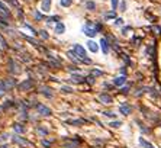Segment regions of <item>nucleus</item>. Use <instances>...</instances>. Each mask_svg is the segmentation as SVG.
Returning <instances> with one entry per match:
<instances>
[{
	"mask_svg": "<svg viewBox=\"0 0 161 148\" xmlns=\"http://www.w3.org/2000/svg\"><path fill=\"white\" fill-rule=\"evenodd\" d=\"M102 29H103V26H102L100 23H94V22H91V20H87L81 31H83L84 35H87L89 38H93V36H96L97 33L100 32Z\"/></svg>",
	"mask_w": 161,
	"mask_h": 148,
	"instance_id": "obj_1",
	"label": "nucleus"
},
{
	"mask_svg": "<svg viewBox=\"0 0 161 148\" xmlns=\"http://www.w3.org/2000/svg\"><path fill=\"white\" fill-rule=\"evenodd\" d=\"M15 86H16V79L15 77H7V79L0 80V96L4 95L6 92L12 90Z\"/></svg>",
	"mask_w": 161,
	"mask_h": 148,
	"instance_id": "obj_2",
	"label": "nucleus"
},
{
	"mask_svg": "<svg viewBox=\"0 0 161 148\" xmlns=\"http://www.w3.org/2000/svg\"><path fill=\"white\" fill-rule=\"evenodd\" d=\"M73 51H74V54L77 55V58H78V60H81V63L91 64V60L87 57V52H86V49L83 48L81 45H78V44H74V45H73Z\"/></svg>",
	"mask_w": 161,
	"mask_h": 148,
	"instance_id": "obj_3",
	"label": "nucleus"
},
{
	"mask_svg": "<svg viewBox=\"0 0 161 148\" xmlns=\"http://www.w3.org/2000/svg\"><path fill=\"white\" fill-rule=\"evenodd\" d=\"M34 87H35V82H34L32 79H26L25 82H22L18 84V89L20 92H28V90H32Z\"/></svg>",
	"mask_w": 161,
	"mask_h": 148,
	"instance_id": "obj_4",
	"label": "nucleus"
},
{
	"mask_svg": "<svg viewBox=\"0 0 161 148\" xmlns=\"http://www.w3.org/2000/svg\"><path fill=\"white\" fill-rule=\"evenodd\" d=\"M35 108H36V110H38V113H39V115H42V116L52 115V110H51L48 106H45V105H41V103H38Z\"/></svg>",
	"mask_w": 161,
	"mask_h": 148,
	"instance_id": "obj_5",
	"label": "nucleus"
},
{
	"mask_svg": "<svg viewBox=\"0 0 161 148\" xmlns=\"http://www.w3.org/2000/svg\"><path fill=\"white\" fill-rule=\"evenodd\" d=\"M39 93H41L42 96H45L47 99H52L54 97L52 89H51V87H48V86H42V87L39 89Z\"/></svg>",
	"mask_w": 161,
	"mask_h": 148,
	"instance_id": "obj_6",
	"label": "nucleus"
},
{
	"mask_svg": "<svg viewBox=\"0 0 161 148\" xmlns=\"http://www.w3.org/2000/svg\"><path fill=\"white\" fill-rule=\"evenodd\" d=\"M9 71L12 73V74H19L20 73V68H19V64L13 60V58H10L9 60Z\"/></svg>",
	"mask_w": 161,
	"mask_h": 148,
	"instance_id": "obj_7",
	"label": "nucleus"
},
{
	"mask_svg": "<svg viewBox=\"0 0 161 148\" xmlns=\"http://www.w3.org/2000/svg\"><path fill=\"white\" fill-rule=\"evenodd\" d=\"M12 141H13L15 144H19V145H25V147H26V145H32V144H31V142H29L26 138H22V136H19V135H15V136L12 138Z\"/></svg>",
	"mask_w": 161,
	"mask_h": 148,
	"instance_id": "obj_8",
	"label": "nucleus"
},
{
	"mask_svg": "<svg viewBox=\"0 0 161 148\" xmlns=\"http://www.w3.org/2000/svg\"><path fill=\"white\" fill-rule=\"evenodd\" d=\"M89 121L87 119H83V118H80V119H70V121H67V123L68 125H73V126H81V125H86Z\"/></svg>",
	"mask_w": 161,
	"mask_h": 148,
	"instance_id": "obj_9",
	"label": "nucleus"
},
{
	"mask_svg": "<svg viewBox=\"0 0 161 148\" xmlns=\"http://www.w3.org/2000/svg\"><path fill=\"white\" fill-rule=\"evenodd\" d=\"M131 110H132V109H131V106H129L126 102H124V103H121V105H119V112H121L122 115H125V116L129 115V113H131Z\"/></svg>",
	"mask_w": 161,
	"mask_h": 148,
	"instance_id": "obj_10",
	"label": "nucleus"
},
{
	"mask_svg": "<svg viewBox=\"0 0 161 148\" xmlns=\"http://www.w3.org/2000/svg\"><path fill=\"white\" fill-rule=\"evenodd\" d=\"M51 3H52V0H42V1H41V10H42L44 13L50 12V9H51Z\"/></svg>",
	"mask_w": 161,
	"mask_h": 148,
	"instance_id": "obj_11",
	"label": "nucleus"
},
{
	"mask_svg": "<svg viewBox=\"0 0 161 148\" xmlns=\"http://www.w3.org/2000/svg\"><path fill=\"white\" fill-rule=\"evenodd\" d=\"M100 47H102L103 54H107V52H109V49H110V42L107 41L106 38H102V39H100Z\"/></svg>",
	"mask_w": 161,
	"mask_h": 148,
	"instance_id": "obj_12",
	"label": "nucleus"
},
{
	"mask_svg": "<svg viewBox=\"0 0 161 148\" xmlns=\"http://www.w3.org/2000/svg\"><path fill=\"white\" fill-rule=\"evenodd\" d=\"M99 100H100L102 103H112V102H113V97H112L110 95H107V93H100V95H99Z\"/></svg>",
	"mask_w": 161,
	"mask_h": 148,
	"instance_id": "obj_13",
	"label": "nucleus"
},
{
	"mask_svg": "<svg viewBox=\"0 0 161 148\" xmlns=\"http://www.w3.org/2000/svg\"><path fill=\"white\" fill-rule=\"evenodd\" d=\"M23 38H25V39H26V41H28L29 44H32L34 47H36V48H39V49H42V51H45V49H44L42 47H41V44H39V42H38L36 39H34V38H31V36H26V35H23Z\"/></svg>",
	"mask_w": 161,
	"mask_h": 148,
	"instance_id": "obj_14",
	"label": "nucleus"
},
{
	"mask_svg": "<svg viewBox=\"0 0 161 148\" xmlns=\"http://www.w3.org/2000/svg\"><path fill=\"white\" fill-rule=\"evenodd\" d=\"M125 83H126V77H125V76H119V77L113 79V84H115V86H119V87H121V86H124Z\"/></svg>",
	"mask_w": 161,
	"mask_h": 148,
	"instance_id": "obj_15",
	"label": "nucleus"
},
{
	"mask_svg": "<svg viewBox=\"0 0 161 148\" xmlns=\"http://www.w3.org/2000/svg\"><path fill=\"white\" fill-rule=\"evenodd\" d=\"M13 105H15V103H13V100H7V102H4V103L0 106V113H1V112H4V110H7L9 108H12Z\"/></svg>",
	"mask_w": 161,
	"mask_h": 148,
	"instance_id": "obj_16",
	"label": "nucleus"
},
{
	"mask_svg": "<svg viewBox=\"0 0 161 148\" xmlns=\"http://www.w3.org/2000/svg\"><path fill=\"white\" fill-rule=\"evenodd\" d=\"M87 47H89V49L91 51V52H97V49H99V45L94 42V41H87Z\"/></svg>",
	"mask_w": 161,
	"mask_h": 148,
	"instance_id": "obj_17",
	"label": "nucleus"
},
{
	"mask_svg": "<svg viewBox=\"0 0 161 148\" xmlns=\"http://www.w3.org/2000/svg\"><path fill=\"white\" fill-rule=\"evenodd\" d=\"M55 32L57 33H64L65 32V25H64L63 22H58V23L55 25Z\"/></svg>",
	"mask_w": 161,
	"mask_h": 148,
	"instance_id": "obj_18",
	"label": "nucleus"
},
{
	"mask_svg": "<svg viewBox=\"0 0 161 148\" xmlns=\"http://www.w3.org/2000/svg\"><path fill=\"white\" fill-rule=\"evenodd\" d=\"M139 145H141L142 148H155L154 145H152V144H151V142H148L147 139H144L142 136L139 138Z\"/></svg>",
	"mask_w": 161,
	"mask_h": 148,
	"instance_id": "obj_19",
	"label": "nucleus"
},
{
	"mask_svg": "<svg viewBox=\"0 0 161 148\" xmlns=\"http://www.w3.org/2000/svg\"><path fill=\"white\" fill-rule=\"evenodd\" d=\"M78 145H80V139H75V141L70 139V141L65 144V148H77Z\"/></svg>",
	"mask_w": 161,
	"mask_h": 148,
	"instance_id": "obj_20",
	"label": "nucleus"
},
{
	"mask_svg": "<svg viewBox=\"0 0 161 148\" xmlns=\"http://www.w3.org/2000/svg\"><path fill=\"white\" fill-rule=\"evenodd\" d=\"M71 79H74L75 83H86V77L84 76H80V74H73Z\"/></svg>",
	"mask_w": 161,
	"mask_h": 148,
	"instance_id": "obj_21",
	"label": "nucleus"
},
{
	"mask_svg": "<svg viewBox=\"0 0 161 148\" xmlns=\"http://www.w3.org/2000/svg\"><path fill=\"white\" fill-rule=\"evenodd\" d=\"M13 131L18 132V134H22V132H25V126L22 123H13Z\"/></svg>",
	"mask_w": 161,
	"mask_h": 148,
	"instance_id": "obj_22",
	"label": "nucleus"
},
{
	"mask_svg": "<svg viewBox=\"0 0 161 148\" xmlns=\"http://www.w3.org/2000/svg\"><path fill=\"white\" fill-rule=\"evenodd\" d=\"M0 10H1V12H4V13H6L7 16L10 17V10L7 9V6H6V4H4L3 1H0Z\"/></svg>",
	"mask_w": 161,
	"mask_h": 148,
	"instance_id": "obj_23",
	"label": "nucleus"
},
{
	"mask_svg": "<svg viewBox=\"0 0 161 148\" xmlns=\"http://www.w3.org/2000/svg\"><path fill=\"white\" fill-rule=\"evenodd\" d=\"M105 19H106V20L116 19V12H115V10H112V12H107V13H105Z\"/></svg>",
	"mask_w": 161,
	"mask_h": 148,
	"instance_id": "obj_24",
	"label": "nucleus"
},
{
	"mask_svg": "<svg viewBox=\"0 0 161 148\" xmlns=\"http://www.w3.org/2000/svg\"><path fill=\"white\" fill-rule=\"evenodd\" d=\"M86 9H89V10H94V9H96V3L91 1V0L86 1Z\"/></svg>",
	"mask_w": 161,
	"mask_h": 148,
	"instance_id": "obj_25",
	"label": "nucleus"
},
{
	"mask_svg": "<svg viewBox=\"0 0 161 148\" xmlns=\"http://www.w3.org/2000/svg\"><path fill=\"white\" fill-rule=\"evenodd\" d=\"M60 4L63 7H70L73 4V0H60Z\"/></svg>",
	"mask_w": 161,
	"mask_h": 148,
	"instance_id": "obj_26",
	"label": "nucleus"
},
{
	"mask_svg": "<svg viewBox=\"0 0 161 148\" xmlns=\"http://www.w3.org/2000/svg\"><path fill=\"white\" fill-rule=\"evenodd\" d=\"M34 17H35L36 20H47V19H45V16H44L41 12H38V10H36L35 13H34Z\"/></svg>",
	"mask_w": 161,
	"mask_h": 148,
	"instance_id": "obj_27",
	"label": "nucleus"
},
{
	"mask_svg": "<svg viewBox=\"0 0 161 148\" xmlns=\"http://www.w3.org/2000/svg\"><path fill=\"white\" fill-rule=\"evenodd\" d=\"M0 48H3V49H7L9 47H7V44H6V39L0 35Z\"/></svg>",
	"mask_w": 161,
	"mask_h": 148,
	"instance_id": "obj_28",
	"label": "nucleus"
},
{
	"mask_svg": "<svg viewBox=\"0 0 161 148\" xmlns=\"http://www.w3.org/2000/svg\"><path fill=\"white\" fill-rule=\"evenodd\" d=\"M91 76L93 77H100V76H103V71H100V70H91Z\"/></svg>",
	"mask_w": 161,
	"mask_h": 148,
	"instance_id": "obj_29",
	"label": "nucleus"
},
{
	"mask_svg": "<svg viewBox=\"0 0 161 148\" xmlns=\"http://www.w3.org/2000/svg\"><path fill=\"white\" fill-rule=\"evenodd\" d=\"M38 132H39L42 136H47V135H48V129H47V128H42V126L38 128Z\"/></svg>",
	"mask_w": 161,
	"mask_h": 148,
	"instance_id": "obj_30",
	"label": "nucleus"
},
{
	"mask_svg": "<svg viewBox=\"0 0 161 148\" xmlns=\"http://www.w3.org/2000/svg\"><path fill=\"white\" fill-rule=\"evenodd\" d=\"M109 125H110L112 128H119V126L122 125V122H121V121H113V122H110Z\"/></svg>",
	"mask_w": 161,
	"mask_h": 148,
	"instance_id": "obj_31",
	"label": "nucleus"
},
{
	"mask_svg": "<svg viewBox=\"0 0 161 148\" xmlns=\"http://www.w3.org/2000/svg\"><path fill=\"white\" fill-rule=\"evenodd\" d=\"M7 1H9V3L12 4V6H15V7H16L18 10H20V4H19L18 0H7Z\"/></svg>",
	"mask_w": 161,
	"mask_h": 148,
	"instance_id": "obj_32",
	"label": "nucleus"
},
{
	"mask_svg": "<svg viewBox=\"0 0 161 148\" xmlns=\"http://www.w3.org/2000/svg\"><path fill=\"white\" fill-rule=\"evenodd\" d=\"M61 92H63V93H73V89L68 87V86H63V87H61Z\"/></svg>",
	"mask_w": 161,
	"mask_h": 148,
	"instance_id": "obj_33",
	"label": "nucleus"
},
{
	"mask_svg": "<svg viewBox=\"0 0 161 148\" xmlns=\"http://www.w3.org/2000/svg\"><path fill=\"white\" fill-rule=\"evenodd\" d=\"M121 12H126V0H121V6H119Z\"/></svg>",
	"mask_w": 161,
	"mask_h": 148,
	"instance_id": "obj_34",
	"label": "nucleus"
},
{
	"mask_svg": "<svg viewBox=\"0 0 161 148\" xmlns=\"http://www.w3.org/2000/svg\"><path fill=\"white\" fill-rule=\"evenodd\" d=\"M58 20H60V16H51V17H47V22L50 23V22H57L58 23Z\"/></svg>",
	"mask_w": 161,
	"mask_h": 148,
	"instance_id": "obj_35",
	"label": "nucleus"
},
{
	"mask_svg": "<svg viewBox=\"0 0 161 148\" xmlns=\"http://www.w3.org/2000/svg\"><path fill=\"white\" fill-rule=\"evenodd\" d=\"M115 25H116V26H122V25H124V19H122V17H116V19H115Z\"/></svg>",
	"mask_w": 161,
	"mask_h": 148,
	"instance_id": "obj_36",
	"label": "nucleus"
},
{
	"mask_svg": "<svg viewBox=\"0 0 161 148\" xmlns=\"http://www.w3.org/2000/svg\"><path fill=\"white\" fill-rule=\"evenodd\" d=\"M102 113H103V115L105 116H107V118H110V119H115V118H116V115H115V113H113V112H102Z\"/></svg>",
	"mask_w": 161,
	"mask_h": 148,
	"instance_id": "obj_37",
	"label": "nucleus"
},
{
	"mask_svg": "<svg viewBox=\"0 0 161 148\" xmlns=\"http://www.w3.org/2000/svg\"><path fill=\"white\" fill-rule=\"evenodd\" d=\"M38 33H39V35H41V36L44 38V39H48V38H50V35L47 33V31H44V29H42V31H39Z\"/></svg>",
	"mask_w": 161,
	"mask_h": 148,
	"instance_id": "obj_38",
	"label": "nucleus"
},
{
	"mask_svg": "<svg viewBox=\"0 0 161 148\" xmlns=\"http://www.w3.org/2000/svg\"><path fill=\"white\" fill-rule=\"evenodd\" d=\"M52 142H54V141H48V139H44V141H42V145H44V147H51V145H52Z\"/></svg>",
	"mask_w": 161,
	"mask_h": 148,
	"instance_id": "obj_39",
	"label": "nucleus"
},
{
	"mask_svg": "<svg viewBox=\"0 0 161 148\" xmlns=\"http://www.w3.org/2000/svg\"><path fill=\"white\" fill-rule=\"evenodd\" d=\"M94 80H96V79H94L91 74H90L89 77H86V83H89V84H93V83H94Z\"/></svg>",
	"mask_w": 161,
	"mask_h": 148,
	"instance_id": "obj_40",
	"label": "nucleus"
},
{
	"mask_svg": "<svg viewBox=\"0 0 161 148\" xmlns=\"http://www.w3.org/2000/svg\"><path fill=\"white\" fill-rule=\"evenodd\" d=\"M121 57H122V58L125 60V61H126V64H128V66H129V64H132V63H131V60H129V58L126 57V54H125V52H122V54H121Z\"/></svg>",
	"mask_w": 161,
	"mask_h": 148,
	"instance_id": "obj_41",
	"label": "nucleus"
},
{
	"mask_svg": "<svg viewBox=\"0 0 161 148\" xmlns=\"http://www.w3.org/2000/svg\"><path fill=\"white\" fill-rule=\"evenodd\" d=\"M118 4H119V0H112V10H116Z\"/></svg>",
	"mask_w": 161,
	"mask_h": 148,
	"instance_id": "obj_42",
	"label": "nucleus"
},
{
	"mask_svg": "<svg viewBox=\"0 0 161 148\" xmlns=\"http://www.w3.org/2000/svg\"><path fill=\"white\" fill-rule=\"evenodd\" d=\"M129 31H131V26H125V28L122 29V35H126Z\"/></svg>",
	"mask_w": 161,
	"mask_h": 148,
	"instance_id": "obj_43",
	"label": "nucleus"
},
{
	"mask_svg": "<svg viewBox=\"0 0 161 148\" xmlns=\"http://www.w3.org/2000/svg\"><path fill=\"white\" fill-rule=\"evenodd\" d=\"M128 90H129V87H124V89L121 90V93H128Z\"/></svg>",
	"mask_w": 161,
	"mask_h": 148,
	"instance_id": "obj_44",
	"label": "nucleus"
},
{
	"mask_svg": "<svg viewBox=\"0 0 161 148\" xmlns=\"http://www.w3.org/2000/svg\"><path fill=\"white\" fill-rule=\"evenodd\" d=\"M0 148H7V145H0Z\"/></svg>",
	"mask_w": 161,
	"mask_h": 148,
	"instance_id": "obj_45",
	"label": "nucleus"
}]
</instances>
